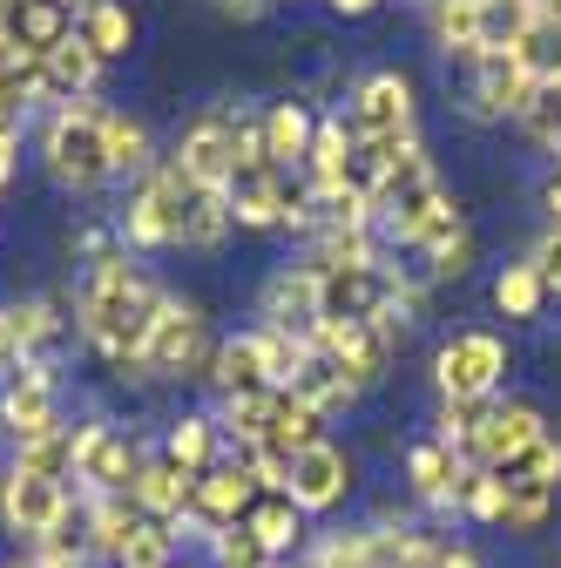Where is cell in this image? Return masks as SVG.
<instances>
[{
    "label": "cell",
    "mask_w": 561,
    "mask_h": 568,
    "mask_svg": "<svg viewBox=\"0 0 561 568\" xmlns=\"http://www.w3.org/2000/svg\"><path fill=\"white\" fill-rule=\"evenodd\" d=\"M156 312H163V284L129 251H109V257L82 264V277H75V332L109 373L135 379Z\"/></svg>",
    "instance_id": "obj_1"
},
{
    "label": "cell",
    "mask_w": 561,
    "mask_h": 568,
    "mask_svg": "<svg viewBox=\"0 0 561 568\" xmlns=\"http://www.w3.org/2000/svg\"><path fill=\"white\" fill-rule=\"evenodd\" d=\"M34 150H41V176L54 190H68V196H89V190L115 183V170H109V109L102 102H61V109H48Z\"/></svg>",
    "instance_id": "obj_2"
},
{
    "label": "cell",
    "mask_w": 561,
    "mask_h": 568,
    "mask_svg": "<svg viewBox=\"0 0 561 568\" xmlns=\"http://www.w3.org/2000/svg\"><path fill=\"white\" fill-rule=\"evenodd\" d=\"M196 203H203V190L163 156L143 183L129 190V210L115 217V237H122V251H135V257H150V251H183V237H190V217H196Z\"/></svg>",
    "instance_id": "obj_3"
},
{
    "label": "cell",
    "mask_w": 561,
    "mask_h": 568,
    "mask_svg": "<svg viewBox=\"0 0 561 568\" xmlns=\"http://www.w3.org/2000/svg\"><path fill=\"white\" fill-rule=\"evenodd\" d=\"M210 318L196 298H176L163 292V312L150 325V345H143V366H135V379H203L210 366Z\"/></svg>",
    "instance_id": "obj_4"
},
{
    "label": "cell",
    "mask_w": 561,
    "mask_h": 568,
    "mask_svg": "<svg viewBox=\"0 0 561 568\" xmlns=\"http://www.w3.org/2000/svg\"><path fill=\"white\" fill-rule=\"evenodd\" d=\"M0 521H8V535L21 548H41V541L68 535V521H75V487L28 474V467H8L0 474Z\"/></svg>",
    "instance_id": "obj_5"
},
{
    "label": "cell",
    "mask_w": 561,
    "mask_h": 568,
    "mask_svg": "<svg viewBox=\"0 0 561 568\" xmlns=\"http://www.w3.org/2000/svg\"><path fill=\"white\" fill-rule=\"evenodd\" d=\"M508 379V345L494 332H453L440 352H434V386L440 399H460V406H487Z\"/></svg>",
    "instance_id": "obj_6"
},
{
    "label": "cell",
    "mask_w": 561,
    "mask_h": 568,
    "mask_svg": "<svg viewBox=\"0 0 561 568\" xmlns=\"http://www.w3.org/2000/svg\"><path fill=\"white\" fill-rule=\"evenodd\" d=\"M345 129L359 142H399V135H419V102H412V75L399 68H373V75L353 82L345 95Z\"/></svg>",
    "instance_id": "obj_7"
},
{
    "label": "cell",
    "mask_w": 561,
    "mask_h": 568,
    "mask_svg": "<svg viewBox=\"0 0 561 568\" xmlns=\"http://www.w3.org/2000/svg\"><path fill=\"white\" fill-rule=\"evenodd\" d=\"M143 440L122 434V426L109 419H82L75 426V487H82V501H102V494H129L135 467H143Z\"/></svg>",
    "instance_id": "obj_8"
},
{
    "label": "cell",
    "mask_w": 561,
    "mask_h": 568,
    "mask_svg": "<svg viewBox=\"0 0 561 568\" xmlns=\"http://www.w3.org/2000/svg\"><path fill=\"white\" fill-rule=\"evenodd\" d=\"M467 217H460V203L447 196V183L434 176V183H412V190H399V196H386L379 203V231L392 237V244H406V251H434L447 231H460Z\"/></svg>",
    "instance_id": "obj_9"
},
{
    "label": "cell",
    "mask_w": 561,
    "mask_h": 568,
    "mask_svg": "<svg viewBox=\"0 0 561 568\" xmlns=\"http://www.w3.org/2000/svg\"><path fill=\"white\" fill-rule=\"evenodd\" d=\"M392 345H399V332H386V325H325V318L312 325V352H318V359H332L353 393H366V386L386 379Z\"/></svg>",
    "instance_id": "obj_10"
},
{
    "label": "cell",
    "mask_w": 561,
    "mask_h": 568,
    "mask_svg": "<svg viewBox=\"0 0 561 568\" xmlns=\"http://www.w3.org/2000/svg\"><path fill=\"white\" fill-rule=\"evenodd\" d=\"M170 163H176L196 190H224V183H231V163H237V109H210V115H196V122L176 135Z\"/></svg>",
    "instance_id": "obj_11"
},
{
    "label": "cell",
    "mask_w": 561,
    "mask_h": 568,
    "mask_svg": "<svg viewBox=\"0 0 561 568\" xmlns=\"http://www.w3.org/2000/svg\"><path fill=\"white\" fill-rule=\"evenodd\" d=\"M541 434H548L541 406H528V399H487L480 419H473V440H467V467H508Z\"/></svg>",
    "instance_id": "obj_12"
},
{
    "label": "cell",
    "mask_w": 561,
    "mask_h": 568,
    "mask_svg": "<svg viewBox=\"0 0 561 568\" xmlns=\"http://www.w3.org/2000/svg\"><path fill=\"white\" fill-rule=\"evenodd\" d=\"M0 426L14 434V447L48 434V426H61V386H54L48 359H21L8 379H0Z\"/></svg>",
    "instance_id": "obj_13"
},
{
    "label": "cell",
    "mask_w": 561,
    "mask_h": 568,
    "mask_svg": "<svg viewBox=\"0 0 561 568\" xmlns=\"http://www.w3.org/2000/svg\"><path fill=\"white\" fill-rule=\"evenodd\" d=\"M345 494H353V454H345L338 440H312L292 460V501H298V515H332Z\"/></svg>",
    "instance_id": "obj_14"
},
{
    "label": "cell",
    "mask_w": 561,
    "mask_h": 568,
    "mask_svg": "<svg viewBox=\"0 0 561 568\" xmlns=\"http://www.w3.org/2000/svg\"><path fill=\"white\" fill-rule=\"evenodd\" d=\"M68 34H75V8H68V0H14V8H8V28H0V41L14 48L21 68L48 61Z\"/></svg>",
    "instance_id": "obj_15"
},
{
    "label": "cell",
    "mask_w": 561,
    "mask_h": 568,
    "mask_svg": "<svg viewBox=\"0 0 561 568\" xmlns=\"http://www.w3.org/2000/svg\"><path fill=\"white\" fill-rule=\"evenodd\" d=\"M203 379H210V393H217V406H224V399L271 393V373H264V345H257V332H231V338L210 345Z\"/></svg>",
    "instance_id": "obj_16"
},
{
    "label": "cell",
    "mask_w": 561,
    "mask_h": 568,
    "mask_svg": "<svg viewBox=\"0 0 561 568\" xmlns=\"http://www.w3.org/2000/svg\"><path fill=\"white\" fill-rule=\"evenodd\" d=\"M257 474L244 467V460H217V467H210L203 480H196V494H190V508L210 521V528H237L251 508H257Z\"/></svg>",
    "instance_id": "obj_17"
},
{
    "label": "cell",
    "mask_w": 561,
    "mask_h": 568,
    "mask_svg": "<svg viewBox=\"0 0 561 568\" xmlns=\"http://www.w3.org/2000/svg\"><path fill=\"white\" fill-rule=\"evenodd\" d=\"M528 95H534V82H528V68H521L514 54H480V61H473V115H480V122L521 115Z\"/></svg>",
    "instance_id": "obj_18"
},
{
    "label": "cell",
    "mask_w": 561,
    "mask_h": 568,
    "mask_svg": "<svg viewBox=\"0 0 561 568\" xmlns=\"http://www.w3.org/2000/svg\"><path fill=\"white\" fill-rule=\"evenodd\" d=\"M257 115H264V163L285 170V176H298V170H305V150H312V135H318V115H312L298 95H292V102H264Z\"/></svg>",
    "instance_id": "obj_19"
},
{
    "label": "cell",
    "mask_w": 561,
    "mask_h": 568,
    "mask_svg": "<svg viewBox=\"0 0 561 568\" xmlns=\"http://www.w3.org/2000/svg\"><path fill=\"white\" fill-rule=\"evenodd\" d=\"M460 480H467V460H460L447 440H419V447L406 454V487H412L427 508H460Z\"/></svg>",
    "instance_id": "obj_20"
},
{
    "label": "cell",
    "mask_w": 561,
    "mask_h": 568,
    "mask_svg": "<svg viewBox=\"0 0 561 568\" xmlns=\"http://www.w3.org/2000/svg\"><path fill=\"white\" fill-rule=\"evenodd\" d=\"M217 440H224V426H217V413H176L170 426H163V460L176 467V474H190V480H203L210 467H217Z\"/></svg>",
    "instance_id": "obj_21"
},
{
    "label": "cell",
    "mask_w": 561,
    "mask_h": 568,
    "mask_svg": "<svg viewBox=\"0 0 561 568\" xmlns=\"http://www.w3.org/2000/svg\"><path fill=\"white\" fill-rule=\"evenodd\" d=\"M345 163H353V129H345V115H318V135L305 150L298 183L312 196H345Z\"/></svg>",
    "instance_id": "obj_22"
},
{
    "label": "cell",
    "mask_w": 561,
    "mask_h": 568,
    "mask_svg": "<svg viewBox=\"0 0 561 568\" xmlns=\"http://www.w3.org/2000/svg\"><path fill=\"white\" fill-rule=\"evenodd\" d=\"M190 494H196V480L176 474L163 454H143V467H135V480H129L135 515H150V521H176V515L190 508Z\"/></svg>",
    "instance_id": "obj_23"
},
{
    "label": "cell",
    "mask_w": 561,
    "mask_h": 568,
    "mask_svg": "<svg viewBox=\"0 0 561 568\" xmlns=\"http://www.w3.org/2000/svg\"><path fill=\"white\" fill-rule=\"evenodd\" d=\"M135 501L129 494H102V501H82V541L95 561H122L129 555V535H135Z\"/></svg>",
    "instance_id": "obj_24"
},
{
    "label": "cell",
    "mask_w": 561,
    "mask_h": 568,
    "mask_svg": "<svg viewBox=\"0 0 561 568\" xmlns=\"http://www.w3.org/2000/svg\"><path fill=\"white\" fill-rule=\"evenodd\" d=\"M244 528L257 535V548H264L271 561L298 555V541H305V515H298L292 494H257V508L244 515Z\"/></svg>",
    "instance_id": "obj_25"
},
{
    "label": "cell",
    "mask_w": 561,
    "mask_h": 568,
    "mask_svg": "<svg viewBox=\"0 0 561 568\" xmlns=\"http://www.w3.org/2000/svg\"><path fill=\"white\" fill-rule=\"evenodd\" d=\"M75 34L102 61H129V48H135V8H129V0H89V8L75 14Z\"/></svg>",
    "instance_id": "obj_26"
},
{
    "label": "cell",
    "mask_w": 561,
    "mask_h": 568,
    "mask_svg": "<svg viewBox=\"0 0 561 568\" xmlns=\"http://www.w3.org/2000/svg\"><path fill=\"white\" fill-rule=\"evenodd\" d=\"M156 163H163V156H156L150 122H143V115H129V109H109V170L129 176V183H143Z\"/></svg>",
    "instance_id": "obj_27"
},
{
    "label": "cell",
    "mask_w": 561,
    "mask_h": 568,
    "mask_svg": "<svg viewBox=\"0 0 561 568\" xmlns=\"http://www.w3.org/2000/svg\"><path fill=\"white\" fill-rule=\"evenodd\" d=\"M541 21V0H480V54H514Z\"/></svg>",
    "instance_id": "obj_28"
},
{
    "label": "cell",
    "mask_w": 561,
    "mask_h": 568,
    "mask_svg": "<svg viewBox=\"0 0 561 568\" xmlns=\"http://www.w3.org/2000/svg\"><path fill=\"white\" fill-rule=\"evenodd\" d=\"M285 393H292V399H305V406H312L318 419H332V413H345V406L359 399L353 386H345V373H338L332 359H318V352H312V359L298 366V379H292Z\"/></svg>",
    "instance_id": "obj_29"
},
{
    "label": "cell",
    "mask_w": 561,
    "mask_h": 568,
    "mask_svg": "<svg viewBox=\"0 0 561 568\" xmlns=\"http://www.w3.org/2000/svg\"><path fill=\"white\" fill-rule=\"evenodd\" d=\"M427 21H434V41L447 54H460L467 68L480 61V0H434Z\"/></svg>",
    "instance_id": "obj_30"
},
{
    "label": "cell",
    "mask_w": 561,
    "mask_h": 568,
    "mask_svg": "<svg viewBox=\"0 0 561 568\" xmlns=\"http://www.w3.org/2000/svg\"><path fill=\"white\" fill-rule=\"evenodd\" d=\"M14 467H28V474H48V480H75V426H48V434H34V440H21L14 447Z\"/></svg>",
    "instance_id": "obj_31"
},
{
    "label": "cell",
    "mask_w": 561,
    "mask_h": 568,
    "mask_svg": "<svg viewBox=\"0 0 561 568\" xmlns=\"http://www.w3.org/2000/svg\"><path fill=\"white\" fill-rule=\"evenodd\" d=\"M8 325H14L21 359H48V345L61 338V305L54 298H14L8 305Z\"/></svg>",
    "instance_id": "obj_32"
},
{
    "label": "cell",
    "mask_w": 561,
    "mask_h": 568,
    "mask_svg": "<svg viewBox=\"0 0 561 568\" xmlns=\"http://www.w3.org/2000/svg\"><path fill=\"white\" fill-rule=\"evenodd\" d=\"M541 305H548V284H541V271H534L528 257L494 277V312H501V318L528 325V318H541Z\"/></svg>",
    "instance_id": "obj_33"
},
{
    "label": "cell",
    "mask_w": 561,
    "mask_h": 568,
    "mask_svg": "<svg viewBox=\"0 0 561 568\" xmlns=\"http://www.w3.org/2000/svg\"><path fill=\"white\" fill-rule=\"evenodd\" d=\"M514 61L528 68V82L541 89V82H561V21H534L528 34H521V48H514Z\"/></svg>",
    "instance_id": "obj_34"
},
{
    "label": "cell",
    "mask_w": 561,
    "mask_h": 568,
    "mask_svg": "<svg viewBox=\"0 0 561 568\" xmlns=\"http://www.w3.org/2000/svg\"><path fill=\"white\" fill-rule=\"evenodd\" d=\"M460 515L467 521H487V528H508V487H501V474L467 467V480H460Z\"/></svg>",
    "instance_id": "obj_35"
},
{
    "label": "cell",
    "mask_w": 561,
    "mask_h": 568,
    "mask_svg": "<svg viewBox=\"0 0 561 568\" xmlns=\"http://www.w3.org/2000/svg\"><path fill=\"white\" fill-rule=\"evenodd\" d=\"M487 474H501V480H528V487H554L561 494V440L541 434L528 454H514L508 467H487Z\"/></svg>",
    "instance_id": "obj_36"
},
{
    "label": "cell",
    "mask_w": 561,
    "mask_h": 568,
    "mask_svg": "<svg viewBox=\"0 0 561 568\" xmlns=\"http://www.w3.org/2000/svg\"><path fill=\"white\" fill-rule=\"evenodd\" d=\"M514 122H521V129L541 142V150H554V156H561V82H541Z\"/></svg>",
    "instance_id": "obj_37"
},
{
    "label": "cell",
    "mask_w": 561,
    "mask_h": 568,
    "mask_svg": "<svg viewBox=\"0 0 561 568\" xmlns=\"http://www.w3.org/2000/svg\"><path fill=\"white\" fill-rule=\"evenodd\" d=\"M203 548H210V568H271V555L257 548V535H251L244 521H237V528H217Z\"/></svg>",
    "instance_id": "obj_38"
},
{
    "label": "cell",
    "mask_w": 561,
    "mask_h": 568,
    "mask_svg": "<svg viewBox=\"0 0 561 568\" xmlns=\"http://www.w3.org/2000/svg\"><path fill=\"white\" fill-rule=\"evenodd\" d=\"M224 237H231V203H224V190H203L196 217H190V237H183V251H217Z\"/></svg>",
    "instance_id": "obj_39"
},
{
    "label": "cell",
    "mask_w": 561,
    "mask_h": 568,
    "mask_svg": "<svg viewBox=\"0 0 561 568\" xmlns=\"http://www.w3.org/2000/svg\"><path fill=\"white\" fill-rule=\"evenodd\" d=\"M419 257H427V271L434 277H460L467 264H473V224H460V231H447L434 251H419Z\"/></svg>",
    "instance_id": "obj_40"
},
{
    "label": "cell",
    "mask_w": 561,
    "mask_h": 568,
    "mask_svg": "<svg viewBox=\"0 0 561 568\" xmlns=\"http://www.w3.org/2000/svg\"><path fill=\"white\" fill-rule=\"evenodd\" d=\"M528 264L541 271V284H548V292H561V224H548V231H541V244L528 251Z\"/></svg>",
    "instance_id": "obj_41"
},
{
    "label": "cell",
    "mask_w": 561,
    "mask_h": 568,
    "mask_svg": "<svg viewBox=\"0 0 561 568\" xmlns=\"http://www.w3.org/2000/svg\"><path fill=\"white\" fill-rule=\"evenodd\" d=\"M21 366V345H14V325H8V305H0V379Z\"/></svg>",
    "instance_id": "obj_42"
},
{
    "label": "cell",
    "mask_w": 561,
    "mask_h": 568,
    "mask_svg": "<svg viewBox=\"0 0 561 568\" xmlns=\"http://www.w3.org/2000/svg\"><path fill=\"white\" fill-rule=\"evenodd\" d=\"M325 8H332V14H345V21H359V14H373V8H379V0H325Z\"/></svg>",
    "instance_id": "obj_43"
},
{
    "label": "cell",
    "mask_w": 561,
    "mask_h": 568,
    "mask_svg": "<svg viewBox=\"0 0 561 568\" xmlns=\"http://www.w3.org/2000/svg\"><path fill=\"white\" fill-rule=\"evenodd\" d=\"M541 203H548V217H554V224H561V170H554V176H548V190H541Z\"/></svg>",
    "instance_id": "obj_44"
},
{
    "label": "cell",
    "mask_w": 561,
    "mask_h": 568,
    "mask_svg": "<svg viewBox=\"0 0 561 568\" xmlns=\"http://www.w3.org/2000/svg\"><path fill=\"white\" fill-rule=\"evenodd\" d=\"M231 14H257V8H271V0H224Z\"/></svg>",
    "instance_id": "obj_45"
},
{
    "label": "cell",
    "mask_w": 561,
    "mask_h": 568,
    "mask_svg": "<svg viewBox=\"0 0 561 568\" xmlns=\"http://www.w3.org/2000/svg\"><path fill=\"white\" fill-rule=\"evenodd\" d=\"M8 68H21V61H14V48H8V41H0V75H8Z\"/></svg>",
    "instance_id": "obj_46"
},
{
    "label": "cell",
    "mask_w": 561,
    "mask_h": 568,
    "mask_svg": "<svg viewBox=\"0 0 561 568\" xmlns=\"http://www.w3.org/2000/svg\"><path fill=\"white\" fill-rule=\"evenodd\" d=\"M541 14H548V21H561V0H541Z\"/></svg>",
    "instance_id": "obj_47"
},
{
    "label": "cell",
    "mask_w": 561,
    "mask_h": 568,
    "mask_svg": "<svg viewBox=\"0 0 561 568\" xmlns=\"http://www.w3.org/2000/svg\"><path fill=\"white\" fill-rule=\"evenodd\" d=\"M68 8H75V14H82V8H89V0H68Z\"/></svg>",
    "instance_id": "obj_48"
},
{
    "label": "cell",
    "mask_w": 561,
    "mask_h": 568,
    "mask_svg": "<svg viewBox=\"0 0 561 568\" xmlns=\"http://www.w3.org/2000/svg\"><path fill=\"white\" fill-rule=\"evenodd\" d=\"M271 568H298V561H271Z\"/></svg>",
    "instance_id": "obj_49"
},
{
    "label": "cell",
    "mask_w": 561,
    "mask_h": 568,
    "mask_svg": "<svg viewBox=\"0 0 561 568\" xmlns=\"http://www.w3.org/2000/svg\"><path fill=\"white\" fill-rule=\"evenodd\" d=\"M14 568H28V555H21V561H14Z\"/></svg>",
    "instance_id": "obj_50"
},
{
    "label": "cell",
    "mask_w": 561,
    "mask_h": 568,
    "mask_svg": "<svg viewBox=\"0 0 561 568\" xmlns=\"http://www.w3.org/2000/svg\"><path fill=\"white\" fill-rule=\"evenodd\" d=\"M427 8H434V0H427Z\"/></svg>",
    "instance_id": "obj_51"
}]
</instances>
